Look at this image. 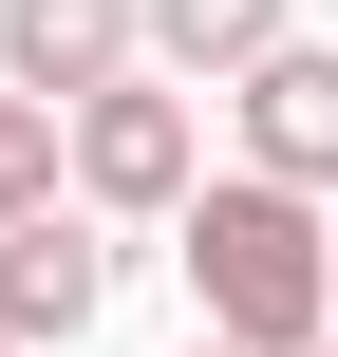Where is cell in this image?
<instances>
[{"instance_id": "obj_1", "label": "cell", "mask_w": 338, "mask_h": 357, "mask_svg": "<svg viewBox=\"0 0 338 357\" xmlns=\"http://www.w3.org/2000/svg\"><path fill=\"white\" fill-rule=\"evenodd\" d=\"M169 264L207 301V339H263V357H320L338 339V226H320V188H282L263 151L169 207Z\"/></svg>"}, {"instance_id": "obj_2", "label": "cell", "mask_w": 338, "mask_h": 357, "mask_svg": "<svg viewBox=\"0 0 338 357\" xmlns=\"http://www.w3.org/2000/svg\"><path fill=\"white\" fill-rule=\"evenodd\" d=\"M188 94H207V75H169V56L94 75V94H75V188H94V207H132V226H169V207L207 188V132H188Z\"/></svg>"}, {"instance_id": "obj_3", "label": "cell", "mask_w": 338, "mask_h": 357, "mask_svg": "<svg viewBox=\"0 0 338 357\" xmlns=\"http://www.w3.org/2000/svg\"><path fill=\"white\" fill-rule=\"evenodd\" d=\"M94 301H113V245H94V226H75V207H19V226H0V339H94Z\"/></svg>"}, {"instance_id": "obj_4", "label": "cell", "mask_w": 338, "mask_h": 357, "mask_svg": "<svg viewBox=\"0 0 338 357\" xmlns=\"http://www.w3.org/2000/svg\"><path fill=\"white\" fill-rule=\"evenodd\" d=\"M226 94H245V151H263L282 188H338V56H320V38H282V56H245Z\"/></svg>"}, {"instance_id": "obj_5", "label": "cell", "mask_w": 338, "mask_h": 357, "mask_svg": "<svg viewBox=\"0 0 338 357\" xmlns=\"http://www.w3.org/2000/svg\"><path fill=\"white\" fill-rule=\"evenodd\" d=\"M132 56H151V0H0V75H38V94H94Z\"/></svg>"}, {"instance_id": "obj_6", "label": "cell", "mask_w": 338, "mask_h": 357, "mask_svg": "<svg viewBox=\"0 0 338 357\" xmlns=\"http://www.w3.org/2000/svg\"><path fill=\"white\" fill-rule=\"evenodd\" d=\"M151 56L169 75H245V56H282V0H151Z\"/></svg>"}, {"instance_id": "obj_7", "label": "cell", "mask_w": 338, "mask_h": 357, "mask_svg": "<svg viewBox=\"0 0 338 357\" xmlns=\"http://www.w3.org/2000/svg\"><path fill=\"white\" fill-rule=\"evenodd\" d=\"M56 169H75V94L0 75V226H19V207H56Z\"/></svg>"}, {"instance_id": "obj_8", "label": "cell", "mask_w": 338, "mask_h": 357, "mask_svg": "<svg viewBox=\"0 0 338 357\" xmlns=\"http://www.w3.org/2000/svg\"><path fill=\"white\" fill-rule=\"evenodd\" d=\"M188 357H263V339H188Z\"/></svg>"}, {"instance_id": "obj_9", "label": "cell", "mask_w": 338, "mask_h": 357, "mask_svg": "<svg viewBox=\"0 0 338 357\" xmlns=\"http://www.w3.org/2000/svg\"><path fill=\"white\" fill-rule=\"evenodd\" d=\"M0 357H38V339H0Z\"/></svg>"}, {"instance_id": "obj_10", "label": "cell", "mask_w": 338, "mask_h": 357, "mask_svg": "<svg viewBox=\"0 0 338 357\" xmlns=\"http://www.w3.org/2000/svg\"><path fill=\"white\" fill-rule=\"evenodd\" d=\"M320 357H338V339H320Z\"/></svg>"}]
</instances>
